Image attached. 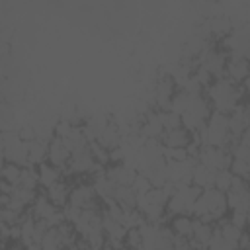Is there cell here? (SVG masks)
<instances>
[{
	"instance_id": "obj_15",
	"label": "cell",
	"mask_w": 250,
	"mask_h": 250,
	"mask_svg": "<svg viewBox=\"0 0 250 250\" xmlns=\"http://www.w3.org/2000/svg\"><path fill=\"white\" fill-rule=\"evenodd\" d=\"M193 137L195 135H191L186 127H178V129L166 131L160 143L164 145V148H189L191 143L195 141Z\"/></svg>"
},
{
	"instance_id": "obj_20",
	"label": "cell",
	"mask_w": 250,
	"mask_h": 250,
	"mask_svg": "<svg viewBox=\"0 0 250 250\" xmlns=\"http://www.w3.org/2000/svg\"><path fill=\"white\" fill-rule=\"evenodd\" d=\"M215 176H217V172L195 162L193 172H191V184L197 186L199 189H209V188H215Z\"/></svg>"
},
{
	"instance_id": "obj_6",
	"label": "cell",
	"mask_w": 250,
	"mask_h": 250,
	"mask_svg": "<svg viewBox=\"0 0 250 250\" xmlns=\"http://www.w3.org/2000/svg\"><path fill=\"white\" fill-rule=\"evenodd\" d=\"M227 62H229V53L223 47H217V43L209 45L203 55L199 57V62L195 68L203 70L205 74H209L213 80L223 78L227 72Z\"/></svg>"
},
{
	"instance_id": "obj_1",
	"label": "cell",
	"mask_w": 250,
	"mask_h": 250,
	"mask_svg": "<svg viewBox=\"0 0 250 250\" xmlns=\"http://www.w3.org/2000/svg\"><path fill=\"white\" fill-rule=\"evenodd\" d=\"M211 105H213V111H219V113H232L234 107H238L242 104V84H236L232 80H229L227 76L223 78H217L211 82V86L205 90Z\"/></svg>"
},
{
	"instance_id": "obj_19",
	"label": "cell",
	"mask_w": 250,
	"mask_h": 250,
	"mask_svg": "<svg viewBox=\"0 0 250 250\" xmlns=\"http://www.w3.org/2000/svg\"><path fill=\"white\" fill-rule=\"evenodd\" d=\"M37 176H39V186L49 189L51 186L62 180V170L53 166L51 162H43L41 166H37Z\"/></svg>"
},
{
	"instance_id": "obj_28",
	"label": "cell",
	"mask_w": 250,
	"mask_h": 250,
	"mask_svg": "<svg viewBox=\"0 0 250 250\" xmlns=\"http://www.w3.org/2000/svg\"><path fill=\"white\" fill-rule=\"evenodd\" d=\"M242 90H244V92H246V94L250 96V72H248V76H246V80L242 82Z\"/></svg>"
},
{
	"instance_id": "obj_7",
	"label": "cell",
	"mask_w": 250,
	"mask_h": 250,
	"mask_svg": "<svg viewBox=\"0 0 250 250\" xmlns=\"http://www.w3.org/2000/svg\"><path fill=\"white\" fill-rule=\"evenodd\" d=\"M223 49L229 53V57L250 59V21L232 29L223 39Z\"/></svg>"
},
{
	"instance_id": "obj_21",
	"label": "cell",
	"mask_w": 250,
	"mask_h": 250,
	"mask_svg": "<svg viewBox=\"0 0 250 250\" xmlns=\"http://www.w3.org/2000/svg\"><path fill=\"white\" fill-rule=\"evenodd\" d=\"M29 148V166H41L49 158V143L43 139H33L27 141Z\"/></svg>"
},
{
	"instance_id": "obj_18",
	"label": "cell",
	"mask_w": 250,
	"mask_h": 250,
	"mask_svg": "<svg viewBox=\"0 0 250 250\" xmlns=\"http://www.w3.org/2000/svg\"><path fill=\"white\" fill-rule=\"evenodd\" d=\"M70 191H72V186L62 178L61 182H57L55 186H51L49 189H45V195L61 209H64L68 205V199H70Z\"/></svg>"
},
{
	"instance_id": "obj_5",
	"label": "cell",
	"mask_w": 250,
	"mask_h": 250,
	"mask_svg": "<svg viewBox=\"0 0 250 250\" xmlns=\"http://www.w3.org/2000/svg\"><path fill=\"white\" fill-rule=\"evenodd\" d=\"M203 189H199L193 184H186V186H176L172 188L170 199H168V215L170 217H178V215H191L193 205L199 197Z\"/></svg>"
},
{
	"instance_id": "obj_8",
	"label": "cell",
	"mask_w": 250,
	"mask_h": 250,
	"mask_svg": "<svg viewBox=\"0 0 250 250\" xmlns=\"http://www.w3.org/2000/svg\"><path fill=\"white\" fill-rule=\"evenodd\" d=\"M29 213H31L35 219L49 223L51 227H59L61 223L66 221V217H64V209L57 207L45 193H39V195L35 197V201H33Z\"/></svg>"
},
{
	"instance_id": "obj_14",
	"label": "cell",
	"mask_w": 250,
	"mask_h": 250,
	"mask_svg": "<svg viewBox=\"0 0 250 250\" xmlns=\"http://www.w3.org/2000/svg\"><path fill=\"white\" fill-rule=\"evenodd\" d=\"M213 232H215V225L213 223L195 219V223H193V234L189 238L193 250H207V246H209V242L213 238Z\"/></svg>"
},
{
	"instance_id": "obj_22",
	"label": "cell",
	"mask_w": 250,
	"mask_h": 250,
	"mask_svg": "<svg viewBox=\"0 0 250 250\" xmlns=\"http://www.w3.org/2000/svg\"><path fill=\"white\" fill-rule=\"evenodd\" d=\"M193 223H195V217L193 215H178V217H172L170 229H172V232L176 236L191 238V234H193Z\"/></svg>"
},
{
	"instance_id": "obj_24",
	"label": "cell",
	"mask_w": 250,
	"mask_h": 250,
	"mask_svg": "<svg viewBox=\"0 0 250 250\" xmlns=\"http://www.w3.org/2000/svg\"><path fill=\"white\" fill-rule=\"evenodd\" d=\"M21 170H23V166H18L14 162H4V166H2V182L10 184V186H18L20 178H21Z\"/></svg>"
},
{
	"instance_id": "obj_10",
	"label": "cell",
	"mask_w": 250,
	"mask_h": 250,
	"mask_svg": "<svg viewBox=\"0 0 250 250\" xmlns=\"http://www.w3.org/2000/svg\"><path fill=\"white\" fill-rule=\"evenodd\" d=\"M176 94H178V84L174 82V78L170 74H162L156 80L154 90H152V105L158 111L172 109V102H174Z\"/></svg>"
},
{
	"instance_id": "obj_31",
	"label": "cell",
	"mask_w": 250,
	"mask_h": 250,
	"mask_svg": "<svg viewBox=\"0 0 250 250\" xmlns=\"http://www.w3.org/2000/svg\"><path fill=\"white\" fill-rule=\"evenodd\" d=\"M84 250H88V248H84Z\"/></svg>"
},
{
	"instance_id": "obj_23",
	"label": "cell",
	"mask_w": 250,
	"mask_h": 250,
	"mask_svg": "<svg viewBox=\"0 0 250 250\" xmlns=\"http://www.w3.org/2000/svg\"><path fill=\"white\" fill-rule=\"evenodd\" d=\"M98 143L104 146V148H107L109 152H113V150H117L119 148V145H121V135H119V127L115 125V123H109L107 127H105V131L100 135V139H98Z\"/></svg>"
},
{
	"instance_id": "obj_2",
	"label": "cell",
	"mask_w": 250,
	"mask_h": 250,
	"mask_svg": "<svg viewBox=\"0 0 250 250\" xmlns=\"http://www.w3.org/2000/svg\"><path fill=\"white\" fill-rule=\"evenodd\" d=\"M229 199H227V193L217 189V188H209V189H203L193 205V211L191 215L195 219H201V221H207V223H219L223 219H227L229 215Z\"/></svg>"
},
{
	"instance_id": "obj_9",
	"label": "cell",
	"mask_w": 250,
	"mask_h": 250,
	"mask_svg": "<svg viewBox=\"0 0 250 250\" xmlns=\"http://www.w3.org/2000/svg\"><path fill=\"white\" fill-rule=\"evenodd\" d=\"M195 160L213 172H221V170H230L232 154H230V150L219 148V146H199Z\"/></svg>"
},
{
	"instance_id": "obj_17",
	"label": "cell",
	"mask_w": 250,
	"mask_h": 250,
	"mask_svg": "<svg viewBox=\"0 0 250 250\" xmlns=\"http://www.w3.org/2000/svg\"><path fill=\"white\" fill-rule=\"evenodd\" d=\"M250 72V59H240V57H229L227 62V72L225 76L236 84H242Z\"/></svg>"
},
{
	"instance_id": "obj_3",
	"label": "cell",
	"mask_w": 250,
	"mask_h": 250,
	"mask_svg": "<svg viewBox=\"0 0 250 250\" xmlns=\"http://www.w3.org/2000/svg\"><path fill=\"white\" fill-rule=\"evenodd\" d=\"M211 115H213V105H211L209 98L203 94H189L186 109L182 111L180 117H182V125L191 135H197L205 127V123L209 121Z\"/></svg>"
},
{
	"instance_id": "obj_11",
	"label": "cell",
	"mask_w": 250,
	"mask_h": 250,
	"mask_svg": "<svg viewBox=\"0 0 250 250\" xmlns=\"http://www.w3.org/2000/svg\"><path fill=\"white\" fill-rule=\"evenodd\" d=\"M227 199H229L230 213H244L246 215L250 209V182H244V180L234 176V182H232L230 189L227 191Z\"/></svg>"
},
{
	"instance_id": "obj_16",
	"label": "cell",
	"mask_w": 250,
	"mask_h": 250,
	"mask_svg": "<svg viewBox=\"0 0 250 250\" xmlns=\"http://www.w3.org/2000/svg\"><path fill=\"white\" fill-rule=\"evenodd\" d=\"M105 174H107V178H109L115 186H133L135 180H137V176H139L131 166L121 164V162L107 166V168H105Z\"/></svg>"
},
{
	"instance_id": "obj_13",
	"label": "cell",
	"mask_w": 250,
	"mask_h": 250,
	"mask_svg": "<svg viewBox=\"0 0 250 250\" xmlns=\"http://www.w3.org/2000/svg\"><path fill=\"white\" fill-rule=\"evenodd\" d=\"M70 158H72V152L68 150V146L64 145V141L59 139V137H55L49 143V158H47V162H51L53 166H57L61 170H66L68 164H70Z\"/></svg>"
},
{
	"instance_id": "obj_27",
	"label": "cell",
	"mask_w": 250,
	"mask_h": 250,
	"mask_svg": "<svg viewBox=\"0 0 250 250\" xmlns=\"http://www.w3.org/2000/svg\"><path fill=\"white\" fill-rule=\"evenodd\" d=\"M4 250H25V246L21 244V242H16V240H12Z\"/></svg>"
},
{
	"instance_id": "obj_4",
	"label": "cell",
	"mask_w": 250,
	"mask_h": 250,
	"mask_svg": "<svg viewBox=\"0 0 250 250\" xmlns=\"http://www.w3.org/2000/svg\"><path fill=\"white\" fill-rule=\"evenodd\" d=\"M197 135H199L201 146H219V148L230 146L232 137H230V127H229V115L213 111V115L209 117V121Z\"/></svg>"
},
{
	"instance_id": "obj_12",
	"label": "cell",
	"mask_w": 250,
	"mask_h": 250,
	"mask_svg": "<svg viewBox=\"0 0 250 250\" xmlns=\"http://www.w3.org/2000/svg\"><path fill=\"white\" fill-rule=\"evenodd\" d=\"M98 201H100V197H98V193H96L92 184H76V186H72L68 205H74L78 209H96V207H100Z\"/></svg>"
},
{
	"instance_id": "obj_30",
	"label": "cell",
	"mask_w": 250,
	"mask_h": 250,
	"mask_svg": "<svg viewBox=\"0 0 250 250\" xmlns=\"http://www.w3.org/2000/svg\"><path fill=\"white\" fill-rule=\"evenodd\" d=\"M102 250H115V248H111V246H109V244H105V246H104V248H102Z\"/></svg>"
},
{
	"instance_id": "obj_26",
	"label": "cell",
	"mask_w": 250,
	"mask_h": 250,
	"mask_svg": "<svg viewBox=\"0 0 250 250\" xmlns=\"http://www.w3.org/2000/svg\"><path fill=\"white\" fill-rule=\"evenodd\" d=\"M230 172H232L236 178H240V180H244V182H250V162L232 158V162H230Z\"/></svg>"
},
{
	"instance_id": "obj_29",
	"label": "cell",
	"mask_w": 250,
	"mask_h": 250,
	"mask_svg": "<svg viewBox=\"0 0 250 250\" xmlns=\"http://www.w3.org/2000/svg\"><path fill=\"white\" fill-rule=\"evenodd\" d=\"M246 229L250 230V209H248V213H246Z\"/></svg>"
},
{
	"instance_id": "obj_25",
	"label": "cell",
	"mask_w": 250,
	"mask_h": 250,
	"mask_svg": "<svg viewBox=\"0 0 250 250\" xmlns=\"http://www.w3.org/2000/svg\"><path fill=\"white\" fill-rule=\"evenodd\" d=\"M232 182H234V174H232L230 170H221V172H217V176H215V188L221 189V191H225V193L230 189Z\"/></svg>"
}]
</instances>
